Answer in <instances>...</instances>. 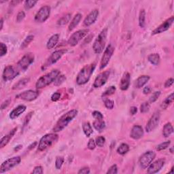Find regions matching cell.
Segmentation results:
<instances>
[{"label": "cell", "mask_w": 174, "mask_h": 174, "mask_svg": "<svg viewBox=\"0 0 174 174\" xmlns=\"http://www.w3.org/2000/svg\"><path fill=\"white\" fill-rule=\"evenodd\" d=\"M78 115L77 110H71L70 111L65 113L61 117L53 129L54 133L60 132L64 129L68 125L69 123L73 120L75 117Z\"/></svg>", "instance_id": "1"}, {"label": "cell", "mask_w": 174, "mask_h": 174, "mask_svg": "<svg viewBox=\"0 0 174 174\" xmlns=\"http://www.w3.org/2000/svg\"><path fill=\"white\" fill-rule=\"evenodd\" d=\"M96 68L95 63L85 65L81 69L76 77V83L78 85H84L89 82Z\"/></svg>", "instance_id": "2"}, {"label": "cell", "mask_w": 174, "mask_h": 174, "mask_svg": "<svg viewBox=\"0 0 174 174\" xmlns=\"http://www.w3.org/2000/svg\"><path fill=\"white\" fill-rule=\"evenodd\" d=\"M60 75V71L58 69H53L50 72L46 74L44 76L40 77L36 84V87L37 89H43L54 82L56 78Z\"/></svg>", "instance_id": "3"}, {"label": "cell", "mask_w": 174, "mask_h": 174, "mask_svg": "<svg viewBox=\"0 0 174 174\" xmlns=\"http://www.w3.org/2000/svg\"><path fill=\"white\" fill-rule=\"evenodd\" d=\"M58 139H59V135L56 133H48V134L45 135L41 138L39 142L37 150L40 152L44 151L48 148L53 146L54 143H56Z\"/></svg>", "instance_id": "4"}, {"label": "cell", "mask_w": 174, "mask_h": 174, "mask_svg": "<svg viewBox=\"0 0 174 174\" xmlns=\"http://www.w3.org/2000/svg\"><path fill=\"white\" fill-rule=\"evenodd\" d=\"M107 36H108V28H105L101 31L96 40H95L92 49L96 54H100L103 52L106 46Z\"/></svg>", "instance_id": "5"}, {"label": "cell", "mask_w": 174, "mask_h": 174, "mask_svg": "<svg viewBox=\"0 0 174 174\" xmlns=\"http://www.w3.org/2000/svg\"><path fill=\"white\" fill-rule=\"evenodd\" d=\"M89 29H84V30L77 31L76 32L74 33L68 40L69 45L71 46V47L76 46L84 38V37L87 36V34L89 33Z\"/></svg>", "instance_id": "6"}, {"label": "cell", "mask_w": 174, "mask_h": 174, "mask_svg": "<svg viewBox=\"0 0 174 174\" xmlns=\"http://www.w3.org/2000/svg\"><path fill=\"white\" fill-rule=\"evenodd\" d=\"M156 157V153L153 151H148L143 154L139 159V165L142 169H146L152 163Z\"/></svg>", "instance_id": "7"}, {"label": "cell", "mask_w": 174, "mask_h": 174, "mask_svg": "<svg viewBox=\"0 0 174 174\" xmlns=\"http://www.w3.org/2000/svg\"><path fill=\"white\" fill-rule=\"evenodd\" d=\"M21 161V158L20 156H14L4 161L0 167V173H3L12 169L13 167L18 165Z\"/></svg>", "instance_id": "8"}, {"label": "cell", "mask_w": 174, "mask_h": 174, "mask_svg": "<svg viewBox=\"0 0 174 174\" xmlns=\"http://www.w3.org/2000/svg\"><path fill=\"white\" fill-rule=\"evenodd\" d=\"M20 74L19 69H16L15 67L12 65H8L5 68L4 71H3L2 78L5 82L12 80Z\"/></svg>", "instance_id": "9"}, {"label": "cell", "mask_w": 174, "mask_h": 174, "mask_svg": "<svg viewBox=\"0 0 174 174\" xmlns=\"http://www.w3.org/2000/svg\"><path fill=\"white\" fill-rule=\"evenodd\" d=\"M34 61V55L32 53H27L23 56L17 63V67L19 70L25 71L27 70Z\"/></svg>", "instance_id": "10"}, {"label": "cell", "mask_w": 174, "mask_h": 174, "mask_svg": "<svg viewBox=\"0 0 174 174\" xmlns=\"http://www.w3.org/2000/svg\"><path fill=\"white\" fill-rule=\"evenodd\" d=\"M66 52H67L66 50H59L54 51V53H52L50 56L48 58V59L46 60V61L44 63V64L43 65L42 69H46V68H48V67H50L52 65L54 64V63H56L63 56V54H64Z\"/></svg>", "instance_id": "11"}, {"label": "cell", "mask_w": 174, "mask_h": 174, "mask_svg": "<svg viewBox=\"0 0 174 174\" xmlns=\"http://www.w3.org/2000/svg\"><path fill=\"white\" fill-rule=\"evenodd\" d=\"M161 118L160 111H156L152 116L150 117V120L148 122L146 126V131L147 133H150L153 131L156 127H158Z\"/></svg>", "instance_id": "12"}, {"label": "cell", "mask_w": 174, "mask_h": 174, "mask_svg": "<svg viewBox=\"0 0 174 174\" xmlns=\"http://www.w3.org/2000/svg\"><path fill=\"white\" fill-rule=\"evenodd\" d=\"M50 7L49 5L42 6L35 16V21L39 23H44L50 16Z\"/></svg>", "instance_id": "13"}, {"label": "cell", "mask_w": 174, "mask_h": 174, "mask_svg": "<svg viewBox=\"0 0 174 174\" xmlns=\"http://www.w3.org/2000/svg\"><path fill=\"white\" fill-rule=\"evenodd\" d=\"M114 52V48L112 44H110L107 46L106 49L104 51L103 54L101 58L100 63V69H103L108 65L110 59L112 57Z\"/></svg>", "instance_id": "14"}, {"label": "cell", "mask_w": 174, "mask_h": 174, "mask_svg": "<svg viewBox=\"0 0 174 174\" xmlns=\"http://www.w3.org/2000/svg\"><path fill=\"white\" fill-rule=\"evenodd\" d=\"M173 22H174V16H171L170 18L167 19L166 21H165L161 25H159L158 27H156L155 30H153L152 32V36H155V35L162 33L165 32V31L169 30L171 27L172 26Z\"/></svg>", "instance_id": "15"}, {"label": "cell", "mask_w": 174, "mask_h": 174, "mask_svg": "<svg viewBox=\"0 0 174 174\" xmlns=\"http://www.w3.org/2000/svg\"><path fill=\"white\" fill-rule=\"evenodd\" d=\"M39 95V92L37 91H33V90H28L21 92V93L16 95L17 99L24 100L26 101H32L36 99Z\"/></svg>", "instance_id": "16"}, {"label": "cell", "mask_w": 174, "mask_h": 174, "mask_svg": "<svg viewBox=\"0 0 174 174\" xmlns=\"http://www.w3.org/2000/svg\"><path fill=\"white\" fill-rule=\"evenodd\" d=\"M110 71H105L99 74L97 78H95V82L93 83L94 88H100V87L103 86L105 85L110 77Z\"/></svg>", "instance_id": "17"}, {"label": "cell", "mask_w": 174, "mask_h": 174, "mask_svg": "<svg viewBox=\"0 0 174 174\" xmlns=\"http://www.w3.org/2000/svg\"><path fill=\"white\" fill-rule=\"evenodd\" d=\"M165 160L164 158H160L156 160L154 163L150 164L148 166V169L147 173L153 174L156 173L160 171L163 167L165 165Z\"/></svg>", "instance_id": "18"}, {"label": "cell", "mask_w": 174, "mask_h": 174, "mask_svg": "<svg viewBox=\"0 0 174 174\" xmlns=\"http://www.w3.org/2000/svg\"><path fill=\"white\" fill-rule=\"evenodd\" d=\"M99 10L97 9H95L90 12L87 16L85 18V21H84V25L85 27H89L91 25L97 21L99 16Z\"/></svg>", "instance_id": "19"}, {"label": "cell", "mask_w": 174, "mask_h": 174, "mask_svg": "<svg viewBox=\"0 0 174 174\" xmlns=\"http://www.w3.org/2000/svg\"><path fill=\"white\" fill-rule=\"evenodd\" d=\"M144 131L142 127L140 125H134L131 129L130 137L133 140H140L144 136Z\"/></svg>", "instance_id": "20"}, {"label": "cell", "mask_w": 174, "mask_h": 174, "mask_svg": "<svg viewBox=\"0 0 174 174\" xmlns=\"http://www.w3.org/2000/svg\"><path fill=\"white\" fill-rule=\"evenodd\" d=\"M130 76L129 73L126 72L123 74V77H122L120 82V89L122 91H127L129 89L130 85Z\"/></svg>", "instance_id": "21"}, {"label": "cell", "mask_w": 174, "mask_h": 174, "mask_svg": "<svg viewBox=\"0 0 174 174\" xmlns=\"http://www.w3.org/2000/svg\"><path fill=\"white\" fill-rule=\"evenodd\" d=\"M26 106L24 105H20L19 106H17L16 108H14L12 111L10 112V118L12 120L16 119V118H18L19 116H21L23 113H24L25 112Z\"/></svg>", "instance_id": "22"}, {"label": "cell", "mask_w": 174, "mask_h": 174, "mask_svg": "<svg viewBox=\"0 0 174 174\" xmlns=\"http://www.w3.org/2000/svg\"><path fill=\"white\" fill-rule=\"evenodd\" d=\"M16 130H17V128L15 127V128H14L12 130L8 135H5L4 137H3L2 138L1 141H0V147H1V148H3L5 147L8 143H9L11 139L13 137V136L14 135H15Z\"/></svg>", "instance_id": "23"}, {"label": "cell", "mask_w": 174, "mask_h": 174, "mask_svg": "<svg viewBox=\"0 0 174 174\" xmlns=\"http://www.w3.org/2000/svg\"><path fill=\"white\" fill-rule=\"evenodd\" d=\"M150 78L149 76H145V75L144 76H140L135 80V82L134 83L135 88L140 89L141 87H143L144 85H146L148 82Z\"/></svg>", "instance_id": "24"}, {"label": "cell", "mask_w": 174, "mask_h": 174, "mask_svg": "<svg viewBox=\"0 0 174 174\" xmlns=\"http://www.w3.org/2000/svg\"><path fill=\"white\" fill-rule=\"evenodd\" d=\"M82 15L80 13L76 14V15L74 16V17L72 19V21L70 22V24H69V27H68V30L69 31H71L72 30H74L75 28H76L78 25L79 24L81 19H82Z\"/></svg>", "instance_id": "25"}, {"label": "cell", "mask_w": 174, "mask_h": 174, "mask_svg": "<svg viewBox=\"0 0 174 174\" xmlns=\"http://www.w3.org/2000/svg\"><path fill=\"white\" fill-rule=\"evenodd\" d=\"M59 34H54L53 36H52L48 40L47 44H46V47H47L48 49L53 48L54 46L57 44L58 42H59Z\"/></svg>", "instance_id": "26"}, {"label": "cell", "mask_w": 174, "mask_h": 174, "mask_svg": "<svg viewBox=\"0 0 174 174\" xmlns=\"http://www.w3.org/2000/svg\"><path fill=\"white\" fill-rule=\"evenodd\" d=\"M30 78H23V79L20 80L18 82L16 83L12 86V90H21L23 88L27 85V84L30 82Z\"/></svg>", "instance_id": "27"}, {"label": "cell", "mask_w": 174, "mask_h": 174, "mask_svg": "<svg viewBox=\"0 0 174 174\" xmlns=\"http://www.w3.org/2000/svg\"><path fill=\"white\" fill-rule=\"evenodd\" d=\"M92 126H93L94 128L96 129L97 131L102 132L106 128V123L105 121L103 120V119H95V120L93 122V123H92Z\"/></svg>", "instance_id": "28"}, {"label": "cell", "mask_w": 174, "mask_h": 174, "mask_svg": "<svg viewBox=\"0 0 174 174\" xmlns=\"http://www.w3.org/2000/svg\"><path fill=\"white\" fill-rule=\"evenodd\" d=\"M173 133V128L171 123H167L165 124L163 129V135L165 137H169Z\"/></svg>", "instance_id": "29"}, {"label": "cell", "mask_w": 174, "mask_h": 174, "mask_svg": "<svg viewBox=\"0 0 174 174\" xmlns=\"http://www.w3.org/2000/svg\"><path fill=\"white\" fill-rule=\"evenodd\" d=\"M148 61L151 63V64L156 66L160 63L161 58L158 54L154 53V54H150L149 56L148 57Z\"/></svg>", "instance_id": "30"}, {"label": "cell", "mask_w": 174, "mask_h": 174, "mask_svg": "<svg viewBox=\"0 0 174 174\" xmlns=\"http://www.w3.org/2000/svg\"><path fill=\"white\" fill-rule=\"evenodd\" d=\"M173 92H172L169 96L165 98V99L163 101V103L161 104V108L163 110H166L168 107H169L171 104L173 102Z\"/></svg>", "instance_id": "31"}, {"label": "cell", "mask_w": 174, "mask_h": 174, "mask_svg": "<svg viewBox=\"0 0 174 174\" xmlns=\"http://www.w3.org/2000/svg\"><path fill=\"white\" fill-rule=\"evenodd\" d=\"M82 129L84 133H85L86 137H90L91 135L93 133V130H92V126L91 125L89 122H86V123H83L82 124Z\"/></svg>", "instance_id": "32"}, {"label": "cell", "mask_w": 174, "mask_h": 174, "mask_svg": "<svg viewBox=\"0 0 174 174\" xmlns=\"http://www.w3.org/2000/svg\"><path fill=\"white\" fill-rule=\"evenodd\" d=\"M139 25L141 28H144L146 25V11L141 9L139 14Z\"/></svg>", "instance_id": "33"}, {"label": "cell", "mask_w": 174, "mask_h": 174, "mask_svg": "<svg viewBox=\"0 0 174 174\" xmlns=\"http://www.w3.org/2000/svg\"><path fill=\"white\" fill-rule=\"evenodd\" d=\"M129 146L127 144H121L117 148V152L120 155H124L129 151Z\"/></svg>", "instance_id": "34"}, {"label": "cell", "mask_w": 174, "mask_h": 174, "mask_svg": "<svg viewBox=\"0 0 174 174\" xmlns=\"http://www.w3.org/2000/svg\"><path fill=\"white\" fill-rule=\"evenodd\" d=\"M71 14H67L66 15L63 16L62 18H61L57 22V25L59 26H63L66 25L67 23H68L71 19Z\"/></svg>", "instance_id": "35"}, {"label": "cell", "mask_w": 174, "mask_h": 174, "mask_svg": "<svg viewBox=\"0 0 174 174\" xmlns=\"http://www.w3.org/2000/svg\"><path fill=\"white\" fill-rule=\"evenodd\" d=\"M33 38H34V36H33V35H30V36H28L27 37H26L24 41L23 42L21 46V48L25 49V48H27V46L30 45V44L33 41Z\"/></svg>", "instance_id": "36"}, {"label": "cell", "mask_w": 174, "mask_h": 174, "mask_svg": "<svg viewBox=\"0 0 174 174\" xmlns=\"http://www.w3.org/2000/svg\"><path fill=\"white\" fill-rule=\"evenodd\" d=\"M116 90H117V89H116V87L114 86H111L103 92L102 95V97L104 98V97L111 96V95H114L116 92Z\"/></svg>", "instance_id": "37"}, {"label": "cell", "mask_w": 174, "mask_h": 174, "mask_svg": "<svg viewBox=\"0 0 174 174\" xmlns=\"http://www.w3.org/2000/svg\"><path fill=\"white\" fill-rule=\"evenodd\" d=\"M103 101H104V105H105L106 108H108V110H112L114 107V101H112L110 99L108 98H103Z\"/></svg>", "instance_id": "38"}, {"label": "cell", "mask_w": 174, "mask_h": 174, "mask_svg": "<svg viewBox=\"0 0 174 174\" xmlns=\"http://www.w3.org/2000/svg\"><path fill=\"white\" fill-rule=\"evenodd\" d=\"M64 163V158L63 156H57L55 161V167L57 169H60L61 168L62 165Z\"/></svg>", "instance_id": "39"}, {"label": "cell", "mask_w": 174, "mask_h": 174, "mask_svg": "<svg viewBox=\"0 0 174 174\" xmlns=\"http://www.w3.org/2000/svg\"><path fill=\"white\" fill-rule=\"evenodd\" d=\"M65 80H66V77L64 76V75H59V76L56 78V80H54V85L57 86H60V85H61Z\"/></svg>", "instance_id": "40"}, {"label": "cell", "mask_w": 174, "mask_h": 174, "mask_svg": "<svg viewBox=\"0 0 174 174\" xmlns=\"http://www.w3.org/2000/svg\"><path fill=\"white\" fill-rule=\"evenodd\" d=\"M170 144H171L170 141H167L163 142V143H161L159 145H158L157 147H156V150H157V151H161V150L167 149V148L170 146Z\"/></svg>", "instance_id": "41"}, {"label": "cell", "mask_w": 174, "mask_h": 174, "mask_svg": "<svg viewBox=\"0 0 174 174\" xmlns=\"http://www.w3.org/2000/svg\"><path fill=\"white\" fill-rule=\"evenodd\" d=\"M150 108V106L149 102H144L140 106V111L141 113L143 114H145V113H147L149 112Z\"/></svg>", "instance_id": "42"}, {"label": "cell", "mask_w": 174, "mask_h": 174, "mask_svg": "<svg viewBox=\"0 0 174 174\" xmlns=\"http://www.w3.org/2000/svg\"><path fill=\"white\" fill-rule=\"evenodd\" d=\"M95 143L99 147H103L106 143V138L103 136H99L95 140Z\"/></svg>", "instance_id": "43"}, {"label": "cell", "mask_w": 174, "mask_h": 174, "mask_svg": "<svg viewBox=\"0 0 174 174\" xmlns=\"http://www.w3.org/2000/svg\"><path fill=\"white\" fill-rule=\"evenodd\" d=\"M37 3V1H32V0H28L25 2V8L26 10H30L34 7V5Z\"/></svg>", "instance_id": "44"}, {"label": "cell", "mask_w": 174, "mask_h": 174, "mask_svg": "<svg viewBox=\"0 0 174 174\" xmlns=\"http://www.w3.org/2000/svg\"><path fill=\"white\" fill-rule=\"evenodd\" d=\"M161 95V91H156L152 95V96L150 97L149 102L150 103H155V101L158 99V97H160Z\"/></svg>", "instance_id": "45"}, {"label": "cell", "mask_w": 174, "mask_h": 174, "mask_svg": "<svg viewBox=\"0 0 174 174\" xmlns=\"http://www.w3.org/2000/svg\"><path fill=\"white\" fill-rule=\"evenodd\" d=\"M25 18V13L24 11H20L17 14L16 16V22L17 23H21L22 22L24 19Z\"/></svg>", "instance_id": "46"}, {"label": "cell", "mask_w": 174, "mask_h": 174, "mask_svg": "<svg viewBox=\"0 0 174 174\" xmlns=\"http://www.w3.org/2000/svg\"><path fill=\"white\" fill-rule=\"evenodd\" d=\"M8 52V48L7 46L4 43H1V52H0V56L1 57L5 56V54H7Z\"/></svg>", "instance_id": "47"}, {"label": "cell", "mask_w": 174, "mask_h": 174, "mask_svg": "<svg viewBox=\"0 0 174 174\" xmlns=\"http://www.w3.org/2000/svg\"><path fill=\"white\" fill-rule=\"evenodd\" d=\"M118 173V167L117 165H113L109 168L107 174H117Z\"/></svg>", "instance_id": "48"}, {"label": "cell", "mask_w": 174, "mask_h": 174, "mask_svg": "<svg viewBox=\"0 0 174 174\" xmlns=\"http://www.w3.org/2000/svg\"><path fill=\"white\" fill-rule=\"evenodd\" d=\"M87 147L91 150H95V148H96V143H95V141L93 139H91V140L89 141L88 144H87Z\"/></svg>", "instance_id": "49"}, {"label": "cell", "mask_w": 174, "mask_h": 174, "mask_svg": "<svg viewBox=\"0 0 174 174\" xmlns=\"http://www.w3.org/2000/svg\"><path fill=\"white\" fill-rule=\"evenodd\" d=\"M33 114V112H31L29 113V114L27 116H26V117L25 118L24 122H23V127H26V126L27 125L28 123H29V122L30 121L31 117H32Z\"/></svg>", "instance_id": "50"}, {"label": "cell", "mask_w": 174, "mask_h": 174, "mask_svg": "<svg viewBox=\"0 0 174 174\" xmlns=\"http://www.w3.org/2000/svg\"><path fill=\"white\" fill-rule=\"evenodd\" d=\"M92 117L95 118V119H97V120L103 119V114L99 111H94L92 113Z\"/></svg>", "instance_id": "51"}, {"label": "cell", "mask_w": 174, "mask_h": 174, "mask_svg": "<svg viewBox=\"0 0 174 174\" xmlns=\"http://www.w3.org/2000/svg\"><path fill=\"white\" fill-rule=\"evenodd\" d=\"M44 173L43 168L42 166H37L34 168V169L32 171L31 173L35 174H42Z\"/></svg>", "instance_id": "52"}, {"label": "cell", "mask_w": 174, "mask_h": 174, "mask_svg": "<svg viewBox=\"0 0 174 174\" xmlns=\"http://www.w3.org/2000/svg\"><path fill=\"white\" fill-rule=\"evenodd\" d=\"M61 98V93L59 92H55L53 94V95L51 96V100L52 101H57L58 100H59Z\"/></svg>", "instance_id": "53"}, {"label": "cell", "mask_w": 174, "mask_h": 174, "mask_svg": "<svg viewBox=\"0 0 174 174\" xmlns=\"http://www.w3.org/2000/svg\"><path fill=\"white\" fill-rule=\"evenodd\" d=\"M173 82H174V80H173V78H169V79H167L166 80V82H165V88H169V87L172 86L173 85Z\"/></svg>", "instance_id": "54"}, {"label": "cell", "mask_w": 174, "mask_h": 174, "mask_svg": "<svg viewBox=\"0 0 174 174\" xmlns=\"http://www.w3.org/2000/svg\"><path fill=\"white\" fill-rule=\"evenodd\" d=\"M11 102V99L9 98V99H6L5 101H4V102H3L2 103V105H1V109L3 110H4L7 108V107L10 105V103Z\"/></svg>", "instance_id": "55"}, {"label": "cell", "mask_w": 174, "mask_h": 174, "mask_svg": "<svg viewBox=\"0 0 174 174\" xmlns=\"http://www.w3.org/2000/svg\"><path fill=\"white\" fill-rule=\"evenodd\" d=\"M78 174H89L90 173V169L88 167H85L80 169L79 172H78Z\"/></svg>", "instance_id": "56"}, {"label": "cell", "mask_w": 174, "mask_h": 174, "mask_svg": "<svg viewBox=\"0 0 174 174\" xmlns=\"http://www.w3.org/2000/svg\"><path fill=\"white\" fill-rule=\"evenodd\" d=\"M151 91H152V89L151 88H150V86H146V87H144V89H143V92H144V94L145 95H148V94H149L150 92H151Z\"/></svg>", "instance_id": "57"}, {"label": "cell", "mask_w": 174, "mask_h": 174, "mask_svg": "<svg viewBox=\"0 0 174 174\" xmlns=\"http://www.w3.org/2000/svg\"><path fill=\"white\" fill-rule=\"evenodd\" d=\"M137 112V108L135 106H132L130 108V114L131 115H135Z\"/></svg>", "instance_id": "58"}, {"label": "cell", "mask_w": 174, "mask_h": 174, "mask_svg": "<svg viewBox=\"0 0 174 174\" xmlns=\"http://www.w3.org/2000/svg\"><path fill=\"white\" fill-rule=\"evenodd\" d=\"M37 141H35L33 142V144H31L30 146H29L28 148V150H32L33 148H34L35 147H36L37 146Z\"/></svg>", "instance_id": "59"}, {"label": "cell", "mask_w": 174, "mask_h": 174, "mask_svg": "<svg viewBox=\"0 0 174 174\" xmlns=\"http://www.w3.org/2000/svg\"><path fill=\"white\" fill-rule=\"evenodd\" d=\"M22 147H23L22 145H19V146H16L15 148H14V151H19V150H21L22 148Z\"/></svg>", "instance_id": "60"}, {"label": "cell", "mask_w": 174, "mask_h": 174, "mask_svg": "<svg viewBox=\"0 0 174 174\" xmlns=\"http://www.w3.org/2000/svg\"><path fill=\"white\" fill-rule=\"evenodd\" d=\"M19 3H21L20 1H12L11 2V4H12L13 5H16L17 4H19Z\"/></svg>", "instance_id": "61"}, {"label": "cell", "mask_w": 174, "mask_h": 174, "mask_svg": "<svg viewBox=\"0 0 174 174\" xmlns=\"http://www.w3.org/2000/svg\"><path fill=\"white\" fill-rule=\"evenodd\" d=\"M1 26H0V30H2V29H3V25H4V20H3V19H1Z\"/></svg>", "instance_id": "62"}, {"label": "cell", "mask_w": 174, "mask_h": 174, "mask_svg": "<svg viewBox=\"0 0 174 174\" xmlns=\"http://www.w3.org/2000/svg\"><path fill=\"white\" fill-rule=\"evenodd\" d=\"M170 152H171V153L172 154H173V147H172V148H170Z\"/></svg>", "instance_id": "63"}, {"label": "cell", "mask_w": 174, "mask_h": 174, "mask_svg": "<svg viewBox=\"0 0 174 174\" xmlns=\"http://www.w3.org/2000/svg\"><path fill=\"white\" fill-rule=\"evenodd\" d=\"M169 173H173V167L172 168V170H171V172H170Z\"/></svg>", "instance_id": "64"}]
</instances>
